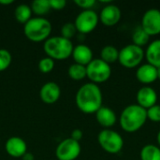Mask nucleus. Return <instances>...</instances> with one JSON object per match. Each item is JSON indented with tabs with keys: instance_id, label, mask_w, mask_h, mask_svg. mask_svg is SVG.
Masks as SVG:
<instances>
[{
	"instance_id": "obj_17",
	"label": "nucleus",
	"mask_w": 160,
	"mask_h": 160,
	"mask_svg": "<svg viewBox=\"0 0 160 160\" xmlns=\"http://www.w3.org/2000/svg\"><path fill=\"white\" fill-rule=\"evenodd\" d=\"M72 57L76 64L87 66L93 60V52L87 45L80 44L74 47L72 52Z\"/></svg>"
},
{
	"instance_id": "obj_18",
	"label": "nucleus",
	"mask_w": 160,
	"mask_h": 160,
	"mask_svg": "<svg viewBox=\"0 0 160 160\" xmlns=\"http://www.w3.org/2000/svg\"><path fill=\"white\" fill-rule=\"evenodd\" d=\"M145 58L147 60V63L156 67H160V39H155L152 41L146 49Z\"/></svg>"
},
{
	"instance_id": "obj_3",
	"label": "nucleus",
	"mask_w": 160,
	"mask_h": 160,
	"mask_svg": "<svg viewBox=\"0 0 160 160\" xmlns=\"http://www.w3.org/2000/svg\"><path fill=\"white\" fill-rule=\"evenodd\" d=\"M44 52L53 60H65L71 56L74 46L71 40L61 37H52L45 40Z\"/></svg>"
},
{
	"instance_id": "obj_1",
	"label": "nucleus",
	"mask_w": 160,
	"mask_h": 160,
	"mask_svg": "<svg viewBox=\"0 0 160 160\" xmlns=\"http://www.w3.org/2000/svg\"><path fill=\"white\" fill-rule=\"evenodd\" d=\"M75 101L79 110L83 113H96L102 107V92L98 84L85 83L79 88Z\"/></svg>"
},
{
	"instance_id": "obj_14",
	"label": "nucleus",
	"mask_w": 160,
	"mask_h": 160,
	"mask_svg": "<svg viewBox=\"0 0 160 160\" xmlns=\"http://www.w3.org/2000/svg\"><path fill=\"white\" fill-rule=\"evenodd\" d=\"M39 96L41 100L46 104H52L56 102L61 96L60 86L53 82H48L42 85Z\"/></svg>"
},
{
	"instance_id": "obj_2",
	"label": "nucleus",
	"mask_w": 160,
	"mask_h": 160,
	"mask_svg": "<svg viewBox=\"0 0 160 160\" xmlns=\"http://www.w3.org/2000/svg\"><path fill=\"white\" fill-rule=\"evenodd\" d=\"M146 120V110L138 104H131L122 111L119 118V124L124 131L128 133H134L144 126Z\"/></svg>"
},
{
	"instance_id": "obj_27",
	"label": "nucleus",
	"mask_w": 160,
	"mask_h": 160,
	"mask_svg": "<svg viewBox=\"0 0 160 160\" xmlns=\"http://www.w3.org/2000/svg\"><path fill=\"white\" fill-rule=\"evenodd\" d=\"M54 68V60L51 57H44L38 62V69L42 73H49Z\"/></svg>"
},
{
	"instance_id": "obj_29",
	"label": "nucleus",
	"mask_w": 160,
	"mask_h": 160,
	"mask_svg": "<svg viewBox=\"0 0 160 160\" xmlns=\"http://www.w3.org/2000/svg\"><path fill=\"white\" fill-rule=\"evenodd\" d=\"M74 3L81 8H83V10H87V9H91L95 6L96 1L95 0H75Z\"/></svg>"
},
{
	"instance_id": "obj_25",
	"label": "nucleus",
	"mask_w": 160,
	"mask_h": 160,
	"mask_svg": "<svg viewBox=\"0 0 160 160\" xmlns=\"http://www.w3.org/2000/svg\"><path fill=\"white\" fill-rule=\"evenodd\" d=\"M12 56L6 49H0V72L6 70L11 64Z\"/></svg>"
},
{
	"instance_id": "obj_26",
	"label": "nucleus",
	"mask_w": 160,
	"mask_h": 160,
	"mask_svg": "<svg viewBox=\"0 0 160 160\" xmlns=\"http://www.w3.org/2000/svg\"><path fill=\"white\" fill-rule=\"evenodd\" d=\"M77 29L74 22H66L61 28V35L67 39H71L76 35Z\"/></svg>"
},
{
	"instance_id": "obj_7",
	"label": "nucleus",
	"mask_w": 160,
	"mask_h": 160,
	"mask_svg": "<svg viewBox=\"0 0 160 160\" xmlns=\"http://www.w3.org/2000/svg\"><path fill=\"white\" fill-rule=\"evenodd\" d=\"M112 75V68L109 64L100 58L93 59L86 66V77L93 83H102L107 82Z\"/></svg>"
},
{
	"instance_id": "obj_32",
	"label": "nucleus",
	"mask_w": 160,
	"mask_h": 160,
	"mask_svg": "<svg viewBox=\"0 0 160 160\" xmlns=\"http://www.w3.org/2000/svg\"><path fill=\"white\" fill-rule=\"evenodd\" d=\"M22 160H34L35 159V158H34V156H33L31 153H25V154L22 156Z\"/></svg>"
},
{
	"instance_id": "obj_9",
	"label": "nucleus",
	"mask_w": 160,
	"mask_h": 160,
	"mask_svg": "<svg viewBox=\"0 0 160 160\" xmlns=\"http://www.w3.org/2000/svg\"><path fill=\"white\" fill-rule=\"evenodd\" d=\"M82 147L79 142L71 138L65 139L56 147L55 156L58 160H75L81 154Z\"/></svg>"
},
{
	"instance_id": "obj_19",
	"label": "nucleus",
	"mask_w": 160,
	"mask_h": 160,
	"mask_svg": "<svg viewBox=\"0 0 160 160\" xmlns=\"http://www.w3.org/2000/svg\"><path fill=\"white\" fill-rule=\"evenodd\" d=\"M14 17L18 22L25 24L32 18L31 7L26 4H21L17 6L14 11Z\"/></svg>"
},
{
	"instance_id": "obj_31",
	"label": "nucleus",
	"mask_w": 160,
	"mask_h": 160,
	"mask_svg": "<svg viewBox=\"0 0 160 160\" xmlns=\"http://www.w3.org/2000/svg\"><path fill=\"white\" fill-rule=\"evenodd\" d=\"M82 136H83V133L81 129H74L72 132H71V139L76 141V142H80L82 139Z\"/></svg>"
},
{
	"instance_id": "obj_22",
	"label": "nucleus",
	"mask_w": 160,
	"mask_h": 160,
	"mask_svg": "<svg viewBox=\"0 0 160 160\" xmlns=\"http://www.w3.org/2000/svg\"><path fill=\"white\" fill-rule=\"evenodd\" d=\"M150 39V36L145 33V31L140 26L136 27L132 33V44L142 48L143 46L147 45Z\"/></svg>"
},
{
	"instance_id": "obj_24",
	"label": "nucleus",
	"mask_w": 160,
	"mask_h": 160,
	"mask_svg": "<svg viewBox=\"0 0 160 160\" xmlns=\"http://www.w3.org/2000/svg\"><path fill=\"white\" fill-rule=\"evenodd\" d=\"M31 9L32 12L38 15V17H41L51 9L50 2L49 0H35L32 2Z\"/></svg>"
},
{
	"instance_id": "obj_16",
	"label": "nucleus",
	"mask_w": 160,
	"mask_h": 160,
	"mask_svg": "<svg viewBox=\"0 0 160 160\" xmlns=\"http://www.w3.org/2000/svg\"><path fill=\"white\" fill-rule=\"evenodd\" d=\"M96 119L101 127L105 128V129H108L116 124L117 116L112 109L102 106L96 112Z\"/></svg>"
},
{
	"instance_id": "obj_13",
	"label": "nucleus",
	"mask_w": 160,
	"mask_h": 160,
	"mask_svg": "<svg viewBox=\"0 0 160 160\" xmlns=\"http://www.w3.org/2000/svg\"><path fill=\"white\" fill-rule=\"evenodd\" d=\"M5 150L8 156L19 158L27 153L26 142L20 137H11L5 143Z\"/></svg>"
},
{
	"instance_id": "obj_23",
	"label": "nucleus",
	"mask_w": 160,
	"mask_h": 160,
	"mask_svg": "<svg viewBox=\"0 0 160 160\" xmlns=\"http://www.w3.org/2000/svg\"><path fill=\"white\" fill-rule=\"evenodd\" d=\"M68 73L71 79L75 81H81L86 77V67L74 63L68 68Z\"/></svg>"
},
{
	"instance_id": "obj_30",
	"label": "nucleus",
	"mask_w": 160,
	"mask_h": 160,
	"mask_svg": "<svg viewBox=\"0 0 160 160\" xmlns=\"http://www.w3.org/2000/svg\"><path fill=\"white\" fill-rule=\"evenodd\" d=\"M51 8L55 9V10H61L65 8L67 2L65 0H49Z\"/></svg>"
},
{
	"instance_id": "obj_8",
	"label": "nucleus",
	"mask_w": 160,
	"mask_h": 160,
	"mask_svg": "<svg viewBox=\"0 0 160 160\" xmlns=\"http://www.w3.org/2000/svg\"><path fill=\"white\" fill-rule=\"evenodd\" d=\"M99 22V17L93 9L82 10L75 19V26L81 34H89L96 29Z\"/></svg>"
},
{
	"instance_id": "obj_5",
	"label": "nucleus",
	"mask_w": 160,
	"mask_h": 160,
	"mask_svg": "<svg viewBox=\"0 0 160 160\" xmlns=\"http://www.w3.org/2000/svg\"><path fill=\"white\" fill-rule=\"evenodd\" d=\"M98 142L100 147L109 154H118L124 147V139L112 129H103L98 135Z\"/></svg>"
},
{
	"instance_id": "obj_10",
	"label": "nucleus",
	"mask_w": 160,
	"mask_h": 160,
	"mask_svg": "<svg viewBox=\"0 0 160 160\" xmlns=\"http://www.w3.org/2000/svg\"><path fill=\"white\" fill-rule=\"evenodd\" d=\"M141 27L146 34L151 36H158L160 34V10L151 8L144 12L142 18Z\"/></svg>"
},
{
	"instance_id": "obj_20",
	"label": "nucleus",
	"mask_w": 160,
	"mask_h": 160,
	"mask_svg": "<svg viewBox=\"0 0 160 160\" xmlns=\"http://www.w3.org/2000/svg\"><path fill=\"white\" fill-rule=\"evenodd\" d=\"M141 160H160V148L155 144L144 145L140 153Z\"/></svg>"
},
{
	"instance_id": "obj_34",
	"label": "nucleus",
	"mask_w": 160,
	"mask_h": 160,
	"mask_svg": "<svg viewBox=\"0 0 160 160\" xmlns=\"http://www.w3.org/2000/svg\"><path fill=\"white\" fill-rule=\"evenodd\" d=\"M157 142H158V147L160 148V130L158 131V135H157Z\"/></svg>"
},
{
	"instance_id": "obj_33",
	"label": "nucleus",
	"mask_w": 160,
	"mask_h": 160,
	"mask_svg": "<svg viewBox=\"0 0 160 160\" xmlns=\"http://www.w3.org/2000/svg\"><path fill=\"white\" fill-rule=\"evenodd\" d=\"M13 0H0V5H10L13 4Z\"/></svg>"
},
{
	"instance_id": "obj_21",
	"label": "nucleus",
	"mask_w": 160,
	"mask_h": 160,
	"mask_svg": "<svg viewBox=\"0 0 160 160\" xmlns=\"http://www.w3.org/2000/svg\"><path fill=\"white\" fill-rule=\"evenodd\" d=\"M118 56H119V51L116 47L112 45H107L103 47L100 52V59L109 65L118 61Z\"/></svg>"
},
{
	"instance_id": "obj_35",
	"label": "nucleus",
	"mask_w": 160,
	"mask_h": 160,
	"mask_svg": "<svg viewBox=\"0 0 160 160\" xmlns=\"http://www.w3.org/2000/svg\"><path fill=\"white\" fill-rule=\"evenodd\" d=\"M158 79L160 80V67L158 68Z\"/></svg>"
},
{
	"instance_id": "obj_15",
	"label": "nucleus",
	"mask_w": 160,
	"mask_h": 160,
	"mask_svg": "<svg viewBox=\"0 0 160 160\" xmlns=\"http://www.w3.org/2000/svg\"><path fill=\"white\" fill-rule=\"evenodd\" d=\"M136 78L142 84L149 86L158 80V68L148 63L141 65L136 70Z\"/></svg>"
},
{
	"instance_id": "obj_4",
	"label": "nucleus",
	"mask_w": 160,
	"mask_h": 160,
	"mask_svg": "<svg viewBox=\"0 0 160 160\" xmlns=\"http://www.w3.org/2000/svg\"><path fill=\"white\" fill-rule=\"evenodd\" d=\"M25 37L33 42L45 41L52 32V23L44 17L31 18L23 26Z\"/></svg>"
},
{
	"instance_id": "obj_6",
	"label": "nucleus",
	"mask_w": 160,
	"mask_h": 160,
	"mask_svg": "<svg viewBox=\"0 0 160 160\" xmlns=\"http://www.w3.org/2000/svg\"><path fill=\"white\" fill-rule=\"evenodd\" d=\"M144 57L145 53L142 48L129 44L119 51L118 62L126 68H134L141 65Z\"/></svg>"
},
{
	"instance_id": "obj_11",
	"label": "nucleus",
	"mask_w": 160,
	"mask_h": 160,
	"mask_svg": "<svg viewBox=\"0 0 160 160\" xmlns=\"http://www.w3.org/2000/svg\"><path fill=\"white\" fill-rule=\"evenodd\" d=\"M137 104L141 107H142L145 110H148L149 108L153 107L157 104L158 101V94L154 88L148 85H144L142 87L138 92L136 96Z\"/></svg>"
},
{
	"instance_id": "obj_28",
	"label": "nucleus",
	"mask_w": 160,
	"mask_h": 160,
	"mask_svg": "<svg viewBox=\"0 0 160 160\" xmlns=\"http://www.w3.org/2000/svg\"><path fill=\"white\" fill-rule=\"evenodd\" d=\"M147 120H150L154 123H160V105H154L153 107L146 110Z\"/></svg>"
},
{
	"instance_id": "obj_12",
	"label": "nucleus",
	"mask_w": 160,
	"mask_h": 160,
	"mask_svg": "<svg viewBox=\"0 0 160 160\" xmlns=\"http://www.w3.org/2000/svg\"><path fill=\"white\" fill-rule=\"evenodd\" d=\"M98 17L104 25L114 26L121 19V10L116 5H107L102 8Z\"/></svg>"
}]
</instances>
